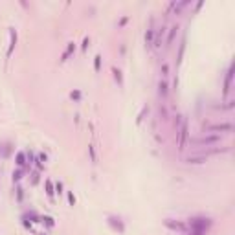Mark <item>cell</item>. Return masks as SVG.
I'll return each mask as SVG.
<instances>
[{
	"label": "cell",
	"mask_w": 235,
	"mask_h": 235,
	"mask_svg": "<svg viewBox=\"0 0 235 235\" xmlns=\"http://www.w3.org/2000/svg\"><path fill=\"white\" fill-rule=\"evenodd\" d=\"M99 66H101V57L97 55V57H96V61H94V68H96V72L99 70Z\"/></svg>",
	"instance_id": "cell-21"
},
{
	"label": "cell",
	"mask_w": 235,
	"mask_h": 235,
	"mask_svg": "<svg viewBox=\"0 0 235 235\" xmlns=\"http://www.w3.org/2000/svg\"><path fill=\"white\" fill-rule=\"evenodd\" d=\"M176 33H178V26H173V28H171V31H169V35H167V42H165V46H167V48L173 44V40H175V37H176Z\"/></svg>",
	"instance_id": "cell-10"
},
{
	"label": "cell",
	"mask_w": 235,
	"mask_h": 235,
	"mask_svg": "<svg viewBox=\"0 0 235 235\" xmlns=\"http://www.w3.org/2000/svg\"><path fill=\"white\" fill-rule=\"evenodd\" d=\"M42 222H46V226H50V228L53 226V219H52V217H44V219H42Z\"/></svg>",
	"instance_id": "cell-22"
},
{
	"label": "cell",
	"mask_w": 235,
	"mask_h": 235,
	"mask_svg": "<svg viewBox=\"0 0 235 235\" xmlns=\"http://www.w3.org/2000/svg\"><path fill=\"white\" fill-rule=\"evenodd\" d=\"M15 44H17V31L9 30V48H7V57L13 53V50H15Z\"/></svg>",
	"instance_id": "cell-9"
},
{
	"label": "cell",
	"mask_w": 235,
	"mask_h": 235,
	"mask_svg": "<svg viewBox=\"0 0 235 235\" xmlns=\"http://www.w3.org/2000/svg\"><path fill=\"white\" fill-rule=\"evenodd\" d=\"M22 196H24V193H22V189L19 188V189H17V198H19V202H22Z\"/></svg>",
	"instance_id": "cell-23"
},
{
	"label": "cell",
	"mask_w": 235,
	"mask_h": 235,
	"mask_svg": "<svg viewBox=\"0 0 235 235\" xmlns=\"http://www.w3.org/2000/svg\"><path fill=\"white\" fill-rule=\"evenodd\" d=\"M186 142H188V121H184L182 127H180V142H178L180 149L186 147Z\"/></svg>",
	"instance_id": "cell-6"
},
{
	"label": "cell",
	"mask_w": 235,
	"mask_h": 235,
	"mask_svg": "<svg viewBox=\"0 0 235 235\" xmlns=\"http://www.w3.org/2000/svg\"><path fill=\"white\" fill-rule=\"evenodd\" d=\"M232 130H233V125H232V123H219V125H211V127H208V132H211V134L232 132Z\"/></svg>",
	"instance_id": "cell-3"
},
{
	"label": "cell",
	"mask_w": 235,
	"mask_h": 235,
	"mask_svg": "<svg viewBox=\"0 0 235 235\" xmlns=\"http://www.w3.org/2000/svg\"><path fill=\"white\" fill-rule=\"evenodd\" d=\"M165 226L169 228V230H175V232H186V224L184 222H175V221H171V219H167L165 221Z\"/></svg>",
	"instance_id": "cell-5"
},
{
	"label": "cell",
	"mask_w": 235,
	"mask_h": 235,
	"mask_svg": "<svg viewBox=\"0 0 235 235\" xmlns=\"http://www.w3.org/2000/svg\"><path fill=\"white\" fill-rule=\"evenodd\" d=\"M70 97L76 99V101H79V99H81V92H79V90H74V92L70 94Z\"/></svg>",
	"instance_id": "cell-20"
},
{
	"label": "cell",
	"mask_w": 235,
	"mask_h": 235,
	"mask_svg": "<svg viewBox=\"0 0 235 235\" xmlns=\"http://www.w3.org/2000/svg\"><path fill=\"white\" fill-rule=\"evenodd\" d=\"M232 79H233V68L230 66L226 72V79H224V96H228L232 90Z\"/></svg>",
	"instance_id": "cell-4"
},
{
	"label": "cell",
	"mask_w": 235,
	"mask_h": 235,
	"mask_svg": "<svg viewBox=\"0 0 235 235\" xmlns=\"http://www.w3.org/2000/svg\"><path fill=\"white\" fill-rule=\"evenodd\" d=\"M74 50H76V44H74V42H70V44H68V48L64 50V53H63L61 61H63V63H64V61H68V57H70V55L74 53Z\"/></svg>",
	"instance_id": "cell-11"
},
{
	"label": "cell",
	"mask_w": 235,
	"mask_h": 235,
	"mask_svg": "<svg viewBox=\"0 0 235 235\" xmlns=\"http://www.w3.org/2000/svg\"><path fill=\"white\" fill-rule=\"evenodd\" d=\"M160 74L165 77V76H169V66L167 64H162V68H160Z\"/></svg>",
	"instance_id": "cell-19"
},
{
	"label": "cell",
	"mask_w": 235,
	"mask_h": 235,
	"mask_svg": "<svg viewBox=\"0 0 235 235\" xmlns=\"http://www.w3.org/2000/svg\"><path fill=\"white\" fill-rule=\"evenodd\" d=\"M46 193H48L50 196H53V186H52V182H50V180L46 182Z\"/></svg>",
	"instance_id": "cell-18"
},
{
	"label": "cell",
	"mask_w": 235,
	"mask_h": 235,
	"mask_svg": "<svg viewBox=\"0 0 235 235\" xmlns=\"http://www.w3.org/2000/svg\"><path fill=\"white\" fill-rule=\"evenodd\" d=\"M109 222L116 228L119 233H123V232H125V226H123V222H121V219H119V217H109Z\"/></svg>",
	"instance_id": "cell-8"
},
{
	"label": "cell",
	"mask_w": 235,
	"mask_h": 235,
	"mask_svg": "<svg viewBox=\"0 0 235 235\" xmlns=\"http://www.w3.org/2000/svg\"><path fill=\"white\" fill-rule=\"evenodd\" d=\"M186 162H188V163H193V165L204 163V162H206V155H200V156H189Z\"/></svg>",
	"instance_id": "cell-12"
},
{
	"label": "cell",
	"mask_w": 235,
	"mask_h": 235,
	"mask_svg": "<svg viewBox=\"0 0 235 235\" xmlns=\"http://www.w3.org/2000/svg\"><path fill=\"white\" fill-rule=\"evenodd\" d=\"M221 142V136L219 134H211V136H202V138H198V140H195V145H198V147H209V145H215V143H219Z\"/></svg>",
	"instance_id": "cell-2"
},
{
	"label": "cell",
	"mask_w": 235,
	"mask_h": 235,
	"mask_svg": "<svg viewBox=\"0 0 235 235\" xmlns=\"http://www.w3.org/2000/svg\"><path fill=\"white\" fill-rule=\"evenodd\" d=\"M189 235H206V233H202V232H193V230H191V233Z\"/></svg>",
	"instance_id": "cell-27"
},
{
	"label": "cell",
	"mask_w": 235,
	"mask_h": 235,
	"mask_svg": "<svg viewBox=\"0 0 235 235\" xmlns=\"http://www.w3.org/2000/svg\"><path fill=\"white\" fill-rule=\"evenodd\" d=\"M68 202H70V204H72V206H74V204H76V196L72 195V193H68Z\"/></svg>",
	"instance_id": "cell-24"
},
{
	"label": "cell",
	"mask_w": 235,
	"mask_h": 235,
	"mask_svg": "<svg viewBox=\"0 0 235 235\" xmlns=\"http://www.w3.org/2000/svg\"><path fill=\"white\" fill-rule=\"evenodd\" d=\"M17 165H19V167H24V165H26V155H24V153H19V155H17Z\"/></svg>",
	"instance_id": "cell-14"
},
{
	"label": "cell",
	"mask_w": 235,
	"mask_h": 235,
	"mask_svg": "<svg viewBox=\"0 0 235 235\" xmlns=\"http://www.w3.org/2000/svg\"><path fill=\"white\" fill-rule=\"evenodd\" d=\"M145 42H147V46H153V42H155V30H153V28L147 30V33H145Z\"/></svg>",
	"instance_id": "cell-13"
},
{
	"label": "cell",
	"mask_w": 235,
	"mask_h": 235,
	"mask_svg": "<svg viewBox=\"0 0 235 235\" xmlns=\"http://www.w3.org/2000/svg\"><path fill=\"white\" fill-rule=\"evenodd\" d=\"M88 44H90V40H88V39L83 40V50H86V48H88Z\"/></svg>",
	"instance_id": "cell-26"
},
{
	"label": "cell",
	"mask_w": 235,
	"mask_h": 235,
	"mask_svg": "<svg viewBox=\"0 0 235 235\" xmlns=\"http://www.w3.org/2000/svg\"><path fill=\"white\" fill-rule=\"evenodd\" d=\"M88 151H90V158H92V162L96 163V162H97V156H96V151H94V145H88Z\"/></svg>",
	"instance_id": "cell-17"
},
{
	"label": "cell",
	"mask_w": 235,
	"mask_h": 235,
	"mask_svg": "<svg viewBox=\"0 0 235 235\" xmlns=\"http://www.w3.org/2000/svg\"><path fill=\"white\" fill-rule=\"evenodd\" d=\"M22 176H24V171H22V169L13 171V182H20V180H22Z\"/></svg>",
	"instance_id": "cell-15"
},
{
	"label": "cell",
	"mask_w": 235,
	"mask_h": 235,
	"mask_svg": "<svg viewBox=\"0 0 235 235\" xmlns=\"http://www.w3.org/2000/svg\"><path fill=\"white\" fill-rule=\"evenodd\" d=\"M57 193H59V195L63 193V184H61V182H57Z\"/></svg>",
	"instance_id": "cell-25"
},
{
	"label": "cell",
	"mask_w": 235,
	"mask_h": 235,
	"mask_svg": "<svg viewBox=\"0 0 235 235\" xmlns=\"http://www.w3.org/2000/svg\"><path fill=\"white\" fill-rule=\"evenodd\" d=\"M167 94H169V85H167V81H160V83H158V96H160L162 99H165Z\"/></svg>",
	"instance_id": "cell-7"
},
{
	"label": "cell",
	"mask_w": 235,
	"mask_h": 235,
	"mask_svg": "<svg viewBox=\"0 0 235 235\" xmlns=\"http://www.w3.org/2000/svg\"><path fill=\"white\" fill-rule=\"evenodd\" d=\"M39 160H40V162H46L48 158H46V155H40V156H39Z\"/></svg>",
	"instance_id": "cell-28"
},
{
	"label": "cell",
	"mask_w": 235,
	"mask_h": 235,
	"mask_svg": "<svg viewBox=\"0 0 235 235\" xmlns=\"http://www.w3.org/2000/svg\"><path fill=\"white\" fill-rule=\"evenodd\" d=\"M112 74H114V79H116L119 85H123V76H121V72L118 70V68H112Z\"/></svg>",
	"instance_id": "cell-16"
},
{
	"label": "cell",
	"mask_w": 235,
	"mask_h": 235,
	"mask_svg": "<svg viewBox=\"0 0 235 235\" xmlns=\"http://www.w3.org/2000/svg\"><path fill=\"white\" fill-rule=\"evenodd\" d=\"M189 226L193 232H202L206 233V230L211 226V219H206V217H195V219H189Z\"/></svg>",
	"instance_id": "cell-1"
}]
</instances>
